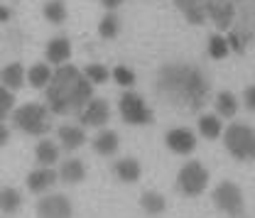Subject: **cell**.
I'll use <instances>...</instances> for the list:
<instances>
[{
    "mask_svg": "<svg viewBox=\"0 0 255 218\" xmlns=\"http://www.w3.org/2000/svg\"><path fill=\"white\" fill-rule=\"evenodd\" d=\"M155 91L164 101H169L172 106H177L182 110L199 113L209 101L211 84H209L206 74L199 66L184 62H172L159 66L157 79H155Z\"/></svg>",
    "mask_w": 255,
    "mask_h": 218,
    "instance_id": "6da1fadb",
    "label": "cell"
},
{
    "mask_svg": "<svg viewBox=\"0 0 255 218\" xmlns=\"http://www.w3.org/2000/svg\"><path fill=\"white\" fill-rule=\"evenodd\" d=\"M47 94V108L54 115H79L84 106L94 98V84L74 64H62L54 69Z\"/></svg>",
    "mask_w": 255,
    "mask_h": 218,
    "instance_id": "7a4b0ae2",
    "label": "cell"
},
{
    "mask_svg": "<svg viewBox=\"0 0 255 218\" xmlns=\"http://www.w3.org/2000/svg\"><path fill=\"white\" fill-rule=\"evenodd\" d=\"M52 110L47 108V103H22V106H17L15 110H12V125L20 130V132H25V135H30V137H44V135H49V130H52Z\"/></svg>",
    "mask_w": 255,
    "mask_h": 218,
    "instance_id": "3957f363",
    "label": "cell"
},
{
    "mask_svg": "<svg viewBox=\"0 0 255 218\" xmlns=\"http://www.w3.org/2000/svg\"><path fill=\"white\" fill-rule=\"evenodd\" d=\"M223 145L228 155L238 162H253L255 159V127L246 123H231L223 132Z\"/></svg>",
    "mask_w": 255,
    "mask_h": 218,
    "instance_id": "277c9868",
    "label": "cell"
},
{
    "mask_svg": "<svg viewBox=\"0 0 255 218\" xmlns=\"http://www.w3.org/2000/svg\"><path fill=\"white\" fill-rule=\"evenodd\" d=\"M226 39H228L231 52H236V54H243L248 49V44L255 39V0H246L243 2V7L238 12V20L228 30Z\"/></svg>",
    "mask_w": 255,
    "mask_h": 218,
    "instance_id": "5b68a950",
    "label": "cell"
},
{
    "mask_svg": "<svg viewBox=\"0 0 255 218\" xmlns=\"http://www.w3.org/2000/svg\"><path fill=\"white\" fill-rule=\"evenodd\" d=\"M211 201L214 206L226 214L228 218H241L246 214V199H243V191L236 182L231 179H223L216 184V189L211 191Z\"/></svg>",
    "mask_w": 255,
    "mask_h": 218,
    "instance_id": "8992f818",
    "label": "cell"
},
{
    "mask_svg": "<svg viewBox=\"0 0 255 218\" xmlns=\"http://www.w3.org/2000/svg\"><path fill=\"white\" fill-rule=\"evenodd\" d=\"M118 110L126 125H150L155 120V113L145 103V98L130 89H126V94L118 98Z\"/></svg>",
    "mask_w": 255,
    "mask_h": 218,
    "instance_id": "52a82bcc",
    "label": "cell"
},
{
    "mask_svg": "<svg viewBox=\"0 0 255 218\" xmlns=\"http://www.w3.org/2000/svg\"><path fill=\"white\" fill-rule=\"evenodd\" d=\"M206 184H209V169L201 162L189 159L187 164H182L177 174V189L184 196H201L206 191Z\"/></svg>",
    "mask_w": 255,
    "mask_h": 218,
    "instance_id": "ba28073f",
    "label": "cell"
},
{
    "mask_svg": "<svg viewBox=\"0 0 255 218\" xmlns=\"http://www.w3.org/2000/svg\"><path fill=\"white\" fill-rule=\"evenodd\" d=\"M34 214H37V218H71L74 216V206H71L69 196L47 191V196H39V201L34 206Z\"/></svg>",
    "mask_w": 255,
    "mask_h": 218,
    "instance_id": "9c48e42d",
    "label": "cell"
},
{
    "mask_svg": "<svg viewBox=\"0 0 255 218\" xmlns=\"http://www.w3.org/2000/svg\"><path fill=\"white\" fill-rule=\"evenodd\" d=\"M204 2H206V17L216 25L219 32H228L236 25L238 10L233 2H228V0H204Z\"/></svg>",
    "mask_w": 255,
    "mask_h": 218,
    "instance_id": "30bf717a",
    "label": "cell"
},
{
    "mask_svg": "<svg viewBox=\"0 0 255 218\" xmlns=\"http://www.w3.org/2000/svg\"><path fill=\"white\" fill-rule=\"evenodd\" d=\"M108 120H111V106L103 98H91L79 113V125L84 127H103Z\"/></svg>",
    "mask_w": 255,
    "mask_h": 218,
    "instance_id": "8fae6325",
    "label": "cell"
},
{
    "mask_svg": "<svg viewBox=\"0 0 255 218\" xmlns=\"http://www.w3.org/2000/svg\"><path fill=\"white\" fill-rule=\"evenodd\" d=\"M164 145L174 152V155H191L196 150V135L189 127H172L164 135Z\"/></svg>",
    "mask_w": 255,
    "mask_h": 218,
    "instance_id": "7c38bea8",
    "label": "cell"
},
{
    "mask_svg": "<svg viewBox=\"0 0 255 218\" xmlns=\"http://www.w3.org/2000/svg\"><path fill=\"white\" fill-rule=\"evenodd\" d=\"M57 137H59V147L64 152H76L86 145V127L84 125H71L64 123L57 127Z\"/></svg>",
    "mask_w": 255,
    "mask_h": 218,
    "instance_id": "4fadbf2b",
    "label": "cell"
},
{
    "mask_svg": "<svg viewBox=\"0 0 255 218\" xmlns=\"http://www.w3.org/2000/svg\"><path fill=\"white\" fill-rule=\"evenodd\" d=\"M57 182H59V174L52 167H37V169H32L27 174V179H25V184H27V189L32 194H47Z\"/></svg>",
    "mask_w": 255,
    "mask_h": 218,
    "instance_id": "5bb4252c",
    "label": "cell"
},
{
    "mask_svg": "<svg viewBox=\"0 0 255 218\" xmlns=\"http://www.w3.org/2000/svg\"><path fill=\"white\" fill-rule=\"evenodd\" d=\"M44 59L47 64H54V66H62V64H69L71 59V42H69V37H54V39H49V44L44 47Z\"/></svg>",
    "mask_w": 255,
    "mask_h": 218,
    "instance_id": "9a60e30c",
    "label": "cell"
},
{
    "mask_svg": "<svg viewBox=\"0 0 255 218\" xmlns=\"http://www.w3.org/2000/svg\"><path fill=\"white\" fill-rule=\"evenodd\" d=\"M57 174H59V182L62 184H69V187L81 184L86 179V164L79 157H69V159H64L62 164H59V172Z\"/></svg>",
    "mask_w": 255,
    "mask_h": 218,
    "instance_id": "2e32d148",
    "label": "cell"
},
{
    "mask_svg": "<svg viewBox=\"0 0 255 218\" xmlns=\"http://www.w3.org/2000/svg\"><path fill=\"white\" fill-rule=\"evenodd\" d=\"M0 84L7 86L10 91H20L25 84H27V69L20 62H12L7 66L0 69Z\"/></svg>",
    "mask_w": 255,
    "mask_h": 218,
    "instance_id": "e0dca14e",
    "label": "cell"
},
{
    "mask_svg": "<svg viewBox=\"0 0 255 218\" xmlns=\"http://www.w3.org/2000/svg\"><path fill=\"white\" fill-rule=\"evenodd\" d=\"M59 155H62L59 142H54L49 137H42L37 142V147H34V159H37L39 167H54L59 162Z\"/></svg>",
    "mask_w": 255,
    "mask_h": 218,
    "instance_id": "ac0fdd59",
    "label": "cell"
},
{
    "mask_svg": "<svg viewBox=\"0 0 255 218\" xmlns=\"http://www.w3.org/2000/svg\"><path fill=\"white\" fill-rule=\"evenodd\" d=\"M91 147H94L96 155L113 157L118 152V147H121V137H118L116 130H101L94 140H91Z\"/></svg>",
    "mask_w": 255,
    "mask_h": 218,
    "instance_id": "d6986e66",
    "label": "cell"
},
{
    "mask_svg": "<svg viewBox=\"0 0 255 218\" xmlns=\"http://www.w3.org/2000/svg\"><path fill=\"white\" fill-rule=\"evenodd\" d=\"M113 174H116L123 184H135V182L142 177V167H140V162L132 159V157H121V159H116V164H113Z\"/></svg>",
    "mask_w": 255,
    "mask_h": 218,
    "instance_id": "ffe728a7",
    "label": "cell"
},
{
    "mask_svg": "<svg viewBox=\"0 0 255 218\" xmlns=\"http://www.w3.org/2000/svg\"><path fill=\"white\" fill-rule=\"evenodd\" d=\"M179 12L187 17L191 25H204L206 22V2L204 0H174Z\"/></svg>",
    "mask_w": 255,
    "mask_h": 218,
    "instance_id": "44dd1931",
    "label": "cell"
},
{
    "mask_svg": "<svg viewBox=\"0 0 255 218\" xmlns=\"http://www.w3.org/2000/svg\"><path fill=\"white\" fill-rule=\"evenodd\" d=\"M22 209V194L15 187L0 189V214L2 216H15Z\"/></svg>",
    "mask_w": 255,
    "mask_h": 218,
    "instance_id": "7402d4cb",
    "label": "cell"
},
{
    "mask_svg": "<svg viewBox=\"0 0 255 218\" xmlns=\"http://www.w3.org/2000/svg\"><path fill=\"white\" fill-rule=\"evenodd\" d=\"M52 74H54V69L47 62L32 64L30 69H27V84H30L32 89H47L49 81H52Z\"/></svg>",
    "mask_w": 255,
    "mask_h": 218,
    "instance_id": "603a6c76",
    "label": "cell"
},
{
    "mask_svg": "<svg viewBox=\"0 0 255 218\" xmlns=\"http://www.w3.org/2000/svg\"><path fill=\"white\" fill-rule=\"evenodd\" d=\"M140 209L147 216H162L167 211V201L159 191H142L140 194Z\"/></svg>",
    "mask_w": 255,
    "mask_h": 218,
    "instance_id": "cb8c5ba5",
    "label": "cell"
},
{
    "mask_svg": "<svg viewBox=\"0 0 255 218\" xmlns=\"http://www.w3.org/2000/svg\"><path fill=\"white\" fill-rule=\"evenodd\" d=\"M196 127H199V135L206 137V140H219V137L223 135V123H221V118H219L216 113H206V115H201L199 123H196Z\"/></svg>",
    "mask_w": 255,
    "mask_h": 218,
    "instance_id": "d4e9b609",
    "label": "cell"
},
{
    "mask_svg": "<svg viewBox=\"0 0 255 218\" xmlns=\"http://www.w3.org/2000/svg\"><path fill=\"white\" fill-rule=\"evenodd\" d=\"M214 106H216L219 118H236V113H238V98L231 91H221L214 98Z\"/></svg>",
    "mask_w": 255,
    "mask_h": 218,
    "instance_id": "484cf974",
    "label": "cell"
},
{
    "mask_svg": "<svg viewBox=\"0 0 255 218\" xmlns=\"http://www.w3.org/2000/svg\"><path fill=\"white\" fill-rule=\"evenodd\" d=\"M42 15H44V20L47 22H52V25H62L66 22V2L64 0H47L44 2V7H42Z\"/></svg>",
    "mask_w": 255,
    "mask_h": 218,
    "instance_id": "4316f807",
    "label": "cell"
},
{
    "mask_svg": "<svg viewBox=\"0 0 255 218\" xmlns=\"http://www.w3.org/2000/svg\"><path fill=\"white\" fill-rule=\"evenodd\" d=\"M206 52H209V57H211V59H226V57L231 54V47H228L226 34L214 32V34L209 37V42H206Z\"/></svg>",
    "mask_w": 255,
    "mask_h": 218,
    "instance_id": "83f0119b",
    "label": "cell"
},
{
    "mask_svg": "<svg viewBox=\"0 0 255 218\" xmlns=\"http://www.w3.org/2000/svg\"><path fill=\"white\" fill-rule=\"evenodd\" d=\"M98 34H101L103 39H116V37L121 34V17L108 10V12L101 17V22H98Z\"/></svg>",
    "mask_w": 255,
    "mask_h": 218,
    "instance_id": "f1b7e54d",
    "label": "cell"
},
{
    "mask_svg": "<svg viewBox=\"0 0 255 218\" xmlns=\"http://www.w3.org/2000/svg\"><path fill=\"white\" fill-rule=\"evenodd\" d=\"M111 79H113L118 86H123V89H132L135 81H137V79H135V71L128 69L126 64H118V66L111 71Z\"/></svg>",
    "mask_w": 255,
    "mask_h": 218,
    "instance_id": "f546056e",
    "label": "cell"
},
{
    "mask_svg": "<svg viewBox=\"0 0 255 218\" xmlns=\"http://www.w3.org/2000/svg\"><path fill=\"white\" fill-rule=\"evenodd\" d=\"M84 76L98 86V84H106L108 79H111V71H108V66H103V64H89L86 69H84Z\"/></svg>",
    "mask_w": 255,
    "mask_h": 218,
    "instance_id": "4dcf8cb0",
    "label": "cell"
},
{
    "mask_svg": "<svg viewBox=\"0 0 255 218\" xmlns=\"http://www.w3.org/2000/svg\"><path fill=\"white\" fill-rule=\"evenodd\" d=\"M12 110H15V91H10L7 86L0 84V120L12 115Z\"/></svg>",
    "mask_w": 255,
    "mask_h": 218,
    "instance_id": "1f68e13d",
    "label": "cell"
},
{
    "mask_svg": "<svg viewBox=\"0 0 255 218\" xmlns=\"http://www.w3.org/2000/svg\"><path fill=\"white\" fill-rule=\"evenodd\" d=\"M243 106H246L248 110H255V84L246 89V94H243Z\"/></svg>",
    "mask_w": 255,
    "mask_h": 218,
    "instance_id": "d6a6232c",
    "label": "cell"
},
{
    "mask_svg": "<svg viewBox=\"0 0 255 218\" xmlns=\"http://www.w3.org/2000/svg\"><path fill=\"white\" fill-rule=\"evenodd\" d=\"M10 142V127L5 125V120H0V147H5Z\"/></svg>",
    "mask_w": 255,
    "mask_h": 218,
    "instance_id": "836d02e7",
    "label": "cell"
},
{
    "mask_svg": "<svg viewBox=\"0 0 255 218\" xmlns=\"http://www.w3.org/2000/svg\"><path fill=\"white\" fill-rule=\"evenodd\" d=\"M10 17H12V10L5 5V2H0V25H5V22H10Z\"/></svg>",
    "mask_w": 255,
    "mask_h": 218,
    "instance_id": "e575fe53",
    "label": "cell"
},
{
    "mask_svg": "<svg viewBox=\"0 0 255 218\" xmlns=\"http://www.w3.org/2000/svg\"><path fill=\"white\" fill-rule=\"evenodd\" d=\"M126 0H101V5L106 7V10H116V7H121Z\"/></svg>",
    "mask_w": 255,
    "mask_h": 218,
    "instance_id": "d590c367",
    "label": "cell"
},
{
    "mask_svg": "<svg viewBox=\"0 0 255 218\" xmlns=\"http://www.w3.org/2000/svg\"><path fill=\"white\" fill-rule=\"evenodd\" d=\"M228 2H233V5H238V2H241V5H243L246 0H228Z\"/></svg>",
    "mask_w": 255,
    "mask_h": 218,
    "instance_id": "8d00e7d4",
    "label": "cell"
},
{
    "mask_svg": "<svg viewBox=\"0 0 255 218\" xmlns=\"http://www.w3.org/2000/svg\"><path fill=\"white\" fill-rule=\"evenodd\" d=\"M0 218H5V216H0Z\"/></svg>",
    "mask_w": 255,
    "mask_h": 218,
    "instance_id": "74e56055",
    "label": "cell"
},
{
    "mask_svg": "<svg viewBox=\"0 0 255 218\" xmlns=\"http://www.w3.org/2000/svg\"><path fill=\"white\" fill-rule=\"evenodd\" d=\"M241 218H243V216H241Z\"/></svg>",
    "mask_w": 255,
    "mask_h": 218,
    "instance_id": "f35d334b",
    "label": "cell"
}]
</instances>
